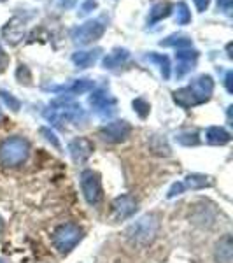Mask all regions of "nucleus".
<instances>
[{"label": "nucleus", "mask_w": 233, "mask_h": 263, "mask_svg": "<svg viewBox=\"0 0 233 263\" xmlns=\"http://www.w3.org/2000/svg\"><path fill=\"white\" fill-rule=\"evenodd\" d=\"M44 118L53 126H65V125H84L88 120L86 111L79 104L69 100H56L44 111Z\"/></svg>", "instance_id": "nucleus-1"}, {"label": "nucleus", "mask_w": 233, "mask_h": 263, "mask_svg": "<svg viewBox=\"0 0 233 263\" xmlns=\"http://www.w3.org/2000/svg\"><path fill=\"white\" fill-rule=\"evenodd\" d=\"M30 156V144L23 137H9L0 144V162L6 167H18Z\"/></svg>", "instance_id": "nucleus-2"}, {"label": "nucleus", "mask_w": 233, "mask_h": 263, "mask_svg": "<svg viewBox=\"0 0 233 263\" xmlns=\"http://www.w3.org/2000/svg\"><path fill=\"white\" fill-rule=\"evenodd\" d=\"M158 230H160L158 218H156L154 214H146L126 228V237H128L133 244L147 246L156 239Z\"/></svg>", "instance_id": "nucleus-3"}, {"label": "nucleus", "mask_w": 233, "mask_h": 263, "mask_svg": "<svg viewBox=\"0 0 233 263\" xmlns=\"http://www.w3.org/2000/svg\"><path fill=\"white\" fill-rule=\"evenodd\" d=\"M83 228L75 223H63L53 232V244L58 253L69 254L83 239Z\"/></svg>", "instance_id": "nucleus-4"}, {"label": "nucleus", "mask_w": 233, "mask_h": 263, "mask_svg": "<svg viewBox=\"0 0 233 263\" xmlns=\"http://www.w3.org/2000/svg\"><path fill=\"white\" fill-rule=\"evenodd\" d=\"M79 182H81V190L86 202L90 205H99L102 202V197H104V190H102V181L99 174L91 171V168H86L79 176Z\"/></svg>", "instance_id": "nucleus-5"}, {"label": "nucleus", "mask_w": 233, "mask_h": 263, "mask_svg": "<svg viewBox=\"0 0 233 263\" xmlns=\"http://www.w3.org/2000/svg\"><path fill=\"white\" fill-rule=\"evenodd\" d=\"M105 32V23L102 20H91L86 21L81 27L72 30V41L77 44H91V42L99 41Z\"/></svg>", "instance_id": "nucleus-6"}, {"label": "nucleus", "mask_w": 233, "mask_h": 263, "mask_svg": "<svg viewBox=\"0 0 233 263\" xmlns=\"http://www.w3.org/2000/svg\"><path fill=\"white\" fill-rule=\"evenodd\" d=\"M90 105L100 118H111L116 114V99L109 93L107 88H99L90 95Z\"/></svg>", "instance_id": "nucleus-7"}, {"label": "nucleus", "mask_w": 233, "mask_h": 263, "mask_svg": "<svg viewBox=\"0 0 233 263\" xmlns=\"http://www.w3.org/2000/svg\"><path fill=\"white\" fill-rule=\"evenodd\" d=\"M130 134H132V126L125 120L111 121L100 128V137L111 144H120L123 141H126L130 137Z\"/></svg>", "instance_id": "nucleus-8"}, {"label": "nucleus", "mask_w": 233, "mask_h": 263, "mask_svg": "<svg viewBox=\"0 0 233 263\" xmlns=\"http://www.w3.org/2000/svg\"><path fill=\"white\" fill-rule=\"evenodd\" d=\"M189 90L195 95V99H197V104H203V102H207L210 99V95H212L214 91V81L210 76H200V78H197L195 81H191L189 84Z\"/></svg>", "instance_id": "nucleus-9"}, {"label": "nucleus", "mask_w": 233, "mask_h": 263, "mask_svg": "<svg viewBox=\"0 0 233 263\" xmlns=\"http://www.w3.org/2000/svg\"><path fill=\"white\" fill-rule=\"evenodd\" d=\"M197 58H198V51H195L191 48L177 49V53H176V60H177L176 76H177V79L184 78L188 72L193 70L195 63H197Z\"/></svg>", "instance_id": "nucleus-10"}, {"label": "nucleus", "mask_w": 233, "mask_h": 263, "mask_svg": "<svg viewBox=\"0 0 233 263\" xmlns=\"http://www.w3.org/2000/svg\"><path fill=\"white\" fill-rule=\"evenodd\" d=\"M93 149H95V146H93V142L86 137H77V139H74V141H70V144H69L70 156L75 163L86 162V160L91 156Z\"/></svg>", "instance_id": "nucleus-11"}, {"label": "nucleus", "mask_w": 233, "mask_h": 263, "mask_svg": "<svg viewBox=\"0 0 233 263\" xmlns=\"http://www.w3.org/2000/svg\"><path fill=\"white\" fill-rule=\"evenodd\" d=\"M95 88V83L91 79H75L69 84H62V86H48L46 90H51L54 93H62V95H81Z\"/></svg>", "instance_id": "nucleus-12"}, {"label": "nucleus", "mask_w": 233, "mask_h": 263, "mask_svg": "<svg viewBox=\"0 0 233 263\" xmlns=\"http://www.w3.org/2000/svg\"><path fill=\"white\" fill-rule=\"evenodd\" d=\"M112 211L118 219H126L130 216H133L135 211H137V200L132 195H120V197L114 198Z\"/></svg>", "instance_id": "nucleus-13"}, {"label": "nucleus", "mask_w": 233, "mask_h": 263, "mask_svg": "<svg viewBox=\"0 0 233 263\" xmlns=\"http://www.w3.org/2000/svg\"><path fill=\"white\" fill-rule=\"evenodd\" d=\"M214 261L216 263H231L233 261V242L231 235L226 233L214 246Z\"/></svg>", "instance_id": "nucleus-14"}, {"label": "nucleus", "mask_w": 233, "mask_h": 263, "mask_svg": "<svg viewBox=\"0 0 233 263\" xmlns=\"http://www.w3.org/2000/svg\"><path fill=\"white\" fill-rule=\"evenodd\" d=\"M4 39L7 42H11V44H16L18 41L23 39V33H25V25L23 21L20 18H12L11 21H7V25L4 27Z\"/></svg>", "instance_id": "nucleus-15"}, {"label": "nucleus", "mask_w": 233, "mask_h": 263, "mask_svg": "<svg viewBox=\"0 0 233 263\" xmlns=\"http://www.w3.org/2000/svg\"><path fill=\"white\" fill-rule=\"evenodd\" d=\"M102 51L100 49H91V51H77L72 54V62L77 69H88L93 63L99 60Z\"/></svg>", "instance_id": "nucleus-16"}, {"label": "nucleus", "mask_w": 233, "mask_h": 263, "mask_svg": "<svg viewBox=\"0 0 233 263\" xmlns=\"http://www.w3.org/2000/svg\"><path fill=\"white\" fill-rule=\"evenodd\" d=\"M205 139L209 144H214V146H224L231 141V135L228 130H224L223 126H209L205 130Z\"/></svg>", "instance_id": "nucleus-17"}, {"label": "nucleus", "mask_w": 233, "mask_h": 263, "mask_svg": "<svg viewBox=\"0 0 233 263\" xmlns=\"http://www.w3.org/2000/svg\"><path fill=\"white\" fill-rule=\"evenodd\" d=\"M130 58V53L128 49L125 48H118L114 49L112 53H109L107 57L102 60V65H104V69H118V67H121L123 63Z\"/></svg>", "instance_id": "nucleus-18"}, {"label": "nucleus", "mask_w": 233, "mask_h": 263, "mask_svg": "<svg viewBox=\"0 0 233 263\" xmlns=\"http://www.w3.org/2000/svg\"><path fill=\"white\" fill-rule=\"evenodd\" d=\"M160 46H165V48H176V49H186V48H191L193 41L189 39L188 35H183V33H173V35L167 37V39L160 41Z\"/></svg>", "instance_id": "nucleus-19"}, {"label": "nucleus", "mask_w": 233, "mask_h": 263, "mask_svg": "<svg viewBox=\"0 0 233 263\" xmlns=\"http://www.w3.org/2000/svg\"><path fill=\"white\" fill-rule=\"evenodd\" d=\"M173 102H176L177 105H181L183 109H189V107H193V105H198L197 99H195V95L188 86L173 91Z\"/></svg>", "instance_id": "nucleus-20"}, {"label": "nucleus", "mask_w": 233, "mask_h": 263, "mask_svg": "<svg viewBox=\"0 0 233 263\" xmlns=\"http://www.w3.org/2000/svg\"><path fill=\"white\" fill-rule=\"evenodd\" d=\"M146 60L149 62V63H158L165 81H167V79H170V60H168L167 54L149 53V54H146Z\"/></svg>", "instance_id": "nucleus-21"}, {"label": "nucleus", "mask_w": 233, "mask_h": 263, "mask_svg": "<svg viewBox=\"0 0 233 263\" xmlns=\"http://www.w3.org/2000/svg\"><path fill=\"white\" fill-rule=\"evenodd\" d=\"M184 190H200L205 186H210V177L203 176V174H189L183 181Z\"/></svg>", "instance_id": "nucleus-22"}, {"label": "nucleus", "mask_w": 233, "mask_h": 263, "mask_svg": "<svg viewBox=\"0 0 233 263\" xmlns=\"http://www.w3.org/2000/svg\"><path fill=\"white\" fill-rule=\"evenodd\" d=\"M168 14H170V4H167V2H158V4H154V6L151 7V11H149V20H147V23H149V25H154L156 21L167 18Z\"/></svg>", "instance_id": "nucleus-23"}, {"label": "nucleus", "mask_w": 233, "mask_h": 263, "mask_svg": "<svg viewBox=\"0 0 233 263\" xmlns=\"http://www.w3.org/2000/svg\"><path fill=\"white\" fill-rule=\"evenodd\" d=\"M191 21V12L189 7L186 6V2H179L176 7V23L177 25H188Z\"/></svg>", "instance_id": "nucleus-24"}, {"label": "nucleus", "mask_w": 233, "mask_h": 263, "mask_svg": "<svg viewBox=\"0 0 233 263\" xmlns=\"http://www.w3.org/2000/svg\"><path fill=\"white\" fill-rule=\"evenodd\" d=\"M176 141L183 144V146H197L200 142V139H198V134H195V132H184V134L177 135Z\"/></svg>", "instance_id": "nucleus-25"}, {"label": "nucleus", "mask_w": 233, "mask_h": 263, "mask_svg": "<svg viewBox=\"0 0 233 263\" xmlns=\"http://www.w3.org/2000/svg\"><path fill=\"white\" fill-rule=\"evenodd\" d=\"M0 97H2V100L6 102V105H9V109H12V111H20L21 107V102L16 99L12 93L6 91V90H0Z\"/></svg>", "instance_id": "nucleus-26"}, {"label": "nucleus", "mask_w": 233, "mask_h": 263, "mask_svg": "<svg viewBox=\"0 0 233 263\" xmlns=\"http://www.w3.org/2000/svg\"><path fill=\"white\" fill-rule=\"evenodd\" d=\"M133 109H135V112L139 114V116L142 118H146L147 114H149V104H147L144 99H137V100H133Z\"/></svg>", "instance_id": "nucleus-27"}, {"label": "nucleus", "mask_w": 233, "mask_h": 263, "mask_svg": "<svg viewBox=\"0 0 233 263\" xmlns=\"http://www.w3.org/2000/svg\"><path fill=\"white\" fill-rule=\"evenodd\" d=\"M41 134L44 135L46 141L53 144V146L56 147V149H60V147H62V146H60V141H58V139H56V135H54L53 132H51L49 128H41Z\"/></svg>", "instance_id": "nucleus-28"}, {"label": "nucleus", "mask_w": 233, "mask_h": 263, "mask_svg": "<svg viewBox=\"0 0 233 263\" xmlns=\"http://www.w3.org/2000/svg\"><path fill=\"white\" fill-rule=\"evenodd\" d=\"M218 9L221 11L223 14L230 16L233 9V0H218Z\"/></svg>", "instance_id": "nucleus-29"}, {"label": "nucleus", "mask_w": 233, "mask_h": 263, "mask_svg": "<svg viewBox=\"0 0 233 263\" xmlns=\"http://www.w3.org/2000/svg\"><path fill=\"white\" fill-rule=\"evenodd\" d=\"M7 65H9V57H7V53L2 49V46H0V72L6 70Z\"/></svg>", "instance_id": "nucleus-30"}, {"label": "nucleus", "mask_w": 233, "mask_h": 263, "mask_svg": "<svg viewBox=\"0 0 233 263\" xmlns=\"http://www.w3.org/2000/svg\"><path fill=\"white\" fill-rule=\"evenodd\" d=\"M195 2V6H197V9L200 11V12H203L207 9V7H209V2L210 0H193Z\"/></svg>", "instance_id": "nucleus-31"}, {"label": "nucleus", "mask_w": 233, "mask_h": 263, "mask_svg": "<svg viewBox=\"0 0 233 263\" xmlns=\"http://www.w3.org/2000/svg\"><path fill=\"white\" fill-rule=\"evenodd\" d=\"M75 2H77V0H60V6L65 7V9H72V7L75 6Z\"/></svg>", "instance_id": "nucleus-32"}, {"label": "nucleus", "mask_w": 233, "mask_h": 263, "mask_svg": "<svg viewBox=\"0 0 233 263\" xmlns=\"http://www.w3.org/2000/svg\"><path fill=\"white\" fill-rule=\"evenodd\" d=\"M231 72H226V79H224V84H226V90L231 93Z\"/></svg>", "instance_id": "nucleus-33"}, {"label": "nucleus", "mask_w": 233, "mask_h": 263, "mask_svg": "<svg viewBox=\"0 0 233 263\" xmlns=\"http://www.w3.org/2000/svg\"><path fill=\"white\" fill-rule=\"evenodd\" d=\"M4 232V221H2V218H0V233Z\"/></svg>", "instance_id": "nucleus-34"}, {"label": "nucleus", "mask_w": 233, "mask_h": 263, "mask_svg": "<svg viewBox=\"0 0 233 263\" xmlns=\"http://www.w3.org/2000/svg\"><path fill=\"white\" fill-rule=\"evenodd\" d=\"M0 120H2V109H0Z\"/></svg>", "instance_id": "nucleus-35"}, {"label": "nucleus", "mask_w": 233, "mask_h": 263, "mask_svg": "<svg viewBox=\"0 0 233 263\" xmlns=\"http://www.w3.org/2000/svg\"><path fill=\"white\" fill-rule=\"evenodd\" d=\"M88 2H95V0H88Z\"/></svg>", "instance_id": "nucleus-36"}, {"label": "nucleus", "mask_w": 233, "mask_h": 263, "mask_svg": "<svg viewBox=\"0 0 233 263\" xmlns=\"http://www.w3.org/2000/svg\"><path fill=\"white\" fill-rule=\"evenodd\" d=\"M0 263H6V261H4V260H0Z\"/></svg>", "instance_id": "nucleus-37"}]
</instances>
